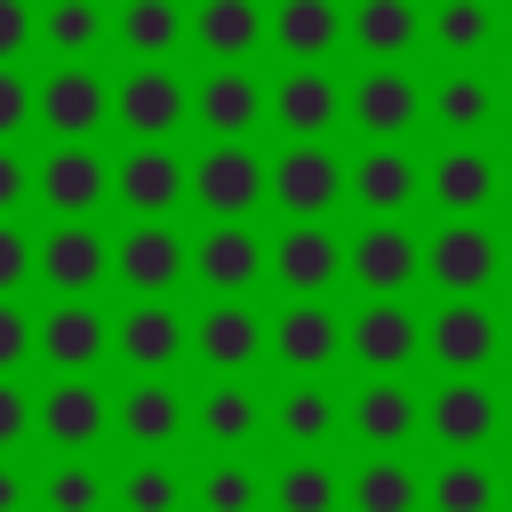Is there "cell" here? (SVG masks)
Wrapping results in <instances>:
<instances>
[{
  "label": "cell",
  "mask_w": 512,
  "mask_h": 512,
  "mask_svg": "<svg viewBox=\"0 0 512 512\" xmlns=\"http://www.w3.org/2000/svg\"><path fill=\"white\" fill-rule=\"evenodd\" d=\"M504 360H512V320H504Z\"/></svg>",
  "instance_id": "51"
},
{
  "label": "cell",
  "mask_w": 512,
  "mask_h": 512,
  "mask_svg": "<svg viewBox=\"0 0 512 512\" xmlns=\"http://www.w3.org/2000/svg\"><path fill=\"white\" fill-rule=\"evenodd\" d=\"M272 424H280V440H296V448H328V432L344 424V408H336V392H328V384L296 376V384L272 400Z\"/></svg>",
  "instance_id": "35"
},
{
  "label": "cell",
  "mask_w": 512,
  "mask_h": 512,
  "mask_svg": "<svg viewBox=\"0 0 512 512\" xmlns=\"http://www.w3.org/2000/svg\"><path fill=\"white\" fill-rule=\"evenodd\" d=\"M40 504H48V512H104V504H112V480H104L88 456H64V464L40 480Z\"/></svg>",
  "instance_id": "40"
},
{
  "label": "cell",
  "mask_w": 512,
  "mask_h": 512,
  "mask_svg": "<svg viewBox=\"0 0 512 512\" xmlns=\"http://www.w3.org/2000/svg\"><path fill=\"white\" fill-rule=\"evenodd\" d=\"M32 280L48 296H96L112 280V240L88 224V216H56L40 240H32Z\"/></svg>",
  "instance_id": "2"
},
{
  "label": "cell",
  "mask_w": 512,
  "mask_h": 512,
  "mask_svg": "<svg viewBox=\"0 0 512 512\" xmlns=\"http://www.w3.org/2000/svg\"><path fill=\"white\" fill-rule=\"evenodd\" d=\"M424 112H432L448 136H480V128L496 120V88H488L480 72H464V64H456V72H440V80L424 88Z\"/></svg>",
  "instance_id": "34"
},
{
  "label": "cell",
  "mask_w": 512,
  "mask_h": 512,
  "mask_svg": "<svg viewBox=\"0 0 512 512\" xmlns=\"http://www.w3.org/2000/svg\"><path fill=\"white\" fill-rule=\"evenodd\" d=\"M504 200H512V168H504Z\"/></svg>",
  "instance_id": "54"
},
{
  "label": "cell",
  "mask_w": 512,
  "mask_h": 512,
  "mask_svg": "<svg viewBox=\"0 0 512 512\" xmlns=\"http://www.w3.org/2000/svg\"><path fill=\"white\" fill-rule=\"evenodd\" d=\"M504 112H512V96H504Z\"/></svg>",
  "instance_id": "55"
},
{
  "label": "cell",
  "mask_w": 512,
  "mask_h": 512,
  "mask_svg": "<svg viewBox=\"0 0 512 512\" xmlns=\"http://www.w3.org/2000/svg\"><path fill=\"white\" fill-rule=\"evenodd\" d=\"M32 496H40V488H32V480H24V472H16L8 456H0V512H24Z\"/></svg>",
  "instance_id": "49"
},
{
  "label": "cell",
  "mask_w": 512,
  "mask_h": 512,
  "mask_svg": "<svg viewBox=\"0 0 512 512\" xmlns=\"http://www.w3.org/2000/svg\"><path fill=\"white\" fill-rule=\"evenodd\" d=\"M256 496H264V488H256V472H248L240 456H216V464L192 480V504H200V512H256Z\"/></svg>",
  "instance_id": "42"
},
{
  "label": "cell",
  "mask_w": 512,
  "mask_h": 512,
  "mask_svg": "<svg viewBox=\"0 0 512 512\" xmlns=\"http://www.w3.org/2000/svg\"><path fill=\"white\" fill-rule=\"evenodd\" d=\"M504 432H512V392H504Z\"/></svg>",
  "instance_id": "50"
},
{
  "label": "cell",
  "mask_w": 512,
  "mask_h": 512,
  "mask_svg": "<svg viewBox=\"0 0 512 512\" xmlns=\"http://www.w3.org/2000/svg\"><path fill=\"white\" fill-rule=\"evenodd\" d=\"M256 424H264V392L248 384V376H216L200 400H192V432L208 440V448H248L256 440Z\"/></svg>",
  "instance_id": "28"
},
{
  "label": "cell",
  "mask_w": 512,
  "mask_h": 512,
  "mask_svg": "<svg viewBox=\"0 0 512 512\" xmlns=\"http://www.w3.org/2000/svg\"><path fill=\"white\" fill-rule=\"evenodd\" d=\"M112 352H120L136 376H168V368L192 352V320H184L168 296H128V312L112 320Z\"/></svg>",
  "instance_id": "11"
},
{
  "label": "cell",
  "mask_w": 512,
  "mask_h": 512,
  "mask_svg": "<svg viewBox=\"0 0 512 512\" xmlns=\"http://www.w3.org/2000/svg\"><path fill=\"white\" fill-rule=\"evenodd\" d=\"M264 352V320L248 296H208V312L192 320V360H208L216 376H248Z\"/></svg>",
  "instance_id": "22"
},
{
  "label": "cell",
  "mask_w": 512,
  "mask_h": 512,
  "mask_svg": "<svg viewBox=\"0 0 512 512\" xmlns=\"http://www.w3.org/2000/svg\"><path fill=\"white\" fill-rule=\"evenodd\" d=\"M184 424H192V400H184L168 376H136V384L112 400V432H120L128 448H168Z\"/></svg>",
  "instance_id": "26"
},
{
  "label": "cell",
  "mask_w": 512,
  "mask_h": 512,
  "mask_svg": "<svg viewBox=\"0 0 512 512\" xmlns=\"http://www.w3.org/2000/svg\"><path fill=\"white\" fill-rule=\"evenodd\" d=\"M344 360H360L368 376H400L408 360H424V320L408 312V296H368L344 320Z\"/></svg>",
  "instance_id": "7"
},
{
  "label": "cell",
  "mask_w": 512,
  "mask_h": 512,
  "mask_svg": "<svg viewBox=\"0 0 512 512\" xmlns=\"http://www.w3.org/2000/svg\"><path fill=\"white\" fill-rule=\"evenodd\" d=\"M344 504V472L328 456H296L272 472V512H336Z\"/></svg>",
  "instance_id": "39"
},
{
  "label": "cell",
  "mask_w": 512,
  "mask_h": 512,
  "mask_svg": "<svg viewBox=\"0 0 512 512\" xmlns=\"http://www.w3.org/2000/svg\"><path fill=\"white\" fill-rule=\"evenodd\" d=\"M184 272H192V240H184L168 216H136V224L112 240V280H120L128 296H168Z\"/></svg>",
  "instance_id": "6"
},
{
  "label": "cell",
  "mask_w": 512,
  "mask_h": 512,
  "mask_svg": "<svg viewBox=\"0 0 512 512\" xmlns=\"http://www.w3.org/2000/svg\"><path fill=\"white\" fill-rule=\"evenodd\" d=\"M32 200L48 216H96L112 200V160L96 144H48V160L32 168Z\"/></svg>",
  "instance_id": "14"
},
{
  "label": "cell",
  "mask_w": 512,
  "mask_h": 512,
  "mask_svg": "<svg viewBox=\"0 0 512 512\" xmlns=\"http://www.w3.org/2000/svg\"><path fill=\"white\" fill-rule=\"evenodd\" d=\"M504 512H512V472H504Z\"/></svg>",
  "instance_id": "53"
},
{
  "label": "cell",
  "mask_w": 512,
  "mask_h": 512,
  "mask_svg": "<svg viewBox=\"0 0 512 512\" xmlns=\"http://www.w3.org/2000/svg\"><path fill=\"white\" fill-rule=\"evenodd\" d=\"M32 40H40V8L32 0H0V64H16Z\"/></svg>",
  "instance_id": "47"
},
{
  "label": "cell",
  "mask_w": 512,
  "mask_h": 512,
  "mask_svg": "<svg viewBox=\"0 0 512 512\" xmlns=\"http://www.w3.org/2000/svg\"><path fill=\"white\" fill-rule=\"evenodd\" d=\"M344 200L360 216H408L424 200V168L400 152V144H368L352 168H344Z\"/></svg>",
  "instance_id": "21"
},
{
  "label": "cell",
  "mask_w": 512,
  "mask_h": 512,
  "mask_svg": "<svg viewBox=\"0 0 512 512\" xmlns=\"http://www.w3.org/2000/svg\"><path fill=\"white\" fill-rule=\"evenodd\" d=\"M264 80L248 72V64H216L200 88H192V120L208 128V136H248L256 120H264Z\"/></svg>",
  "instance_id": "27"
},
{
  "label": "cell",
  "mask_w": 512,
  "mask_h": 512,
  "mask_svg": "<svg viewBox=\"0 0 512 512\" xmlns=\"http://www.w3.org/2000/svg\"><path fill=\"white\" fill-rule=\"evenodd\" d=\"M32 352H40L56 376H88V368L112 352V320L96 312V296H56V304L32 320Z\"/></svg>",
  "instance_id": "10"
},
{
  "label": "cell",
  "mask_w": 512,
  "mask_h": 512,
  "mask_svg": "<svg viewBox=\"0 0 512 512\" xmlns=\"http://www.w3.org/2000/svg\"><path fill=\"white\" fill-rule=\"evenodd\" d=\"M424 432L448 448V456H472L504 432V392H488L480 376H440V392L424 400Z\"/></svg>",
  "instance_id": "12"
},
{
  "label": "cell",
  "mask_w": 512,
  "mask_h": 512,
  "mask_svg": "<svg viewBox=\"0 0 512 512\" xmlns=\"http://www.w3.org/2000/svg\"><path fill=\"white\" fill-rule=\"evenodd\" d=\"M496 24H504V16H496L488 0H440V8L424 16V40H432L440 56H456V64H464V56H480V48L496 40Z\"/></svg>",
  "instance_id": "38"
},
{
  "label": "cell",
  "mask_w": 512,
  "mask_h": 512,
  "mask_svg": "<svg viewBox=\"0 0 512 512\" xmlns=\"http://www.w3.org/2000/svg\"><path fill=\"white\" fill-rule=\"evenodd\" d=\"M344 280L360 296H408L424 280V240L400 224V216H368L352 240H344Z\"/></svg>",
  "instance_id": "3"
},
{
  "label": "cell",
  "mask_w": 512,
  "mask_h": 512,
  "mask_svg": "<svg viewBox=\"0 0 512 512\" xmlns=\"http://www.w3.org/2000/svg\"><path fill=\"white\" fill-rule=\"evenodd\" d=\"M424 280L440 296H488L504 280V240L480 216H440V232L424 240Z\"/></svg>",
  "instance_id": "1"
},
{
  "label": "cell",
  "mask_w": 512,
  "mask_h": 512,
  "mask_svg": "<svg viewBox=\"0 0 512 512\" xmlns=\"http://www.w3.org/2000/svg\"><path fill=\"white\" fill-rule=\"evenodd\" d=\"M184 24H192L184 0H120L112 8V40L128 48V64H168L184 48Z\"/></svg>",
  "instance_id": "31"
},
{
  "label": "cell",
  "mask_w": 512,
  "mask_h": 512,
  "mask_svg": "<svg viewBox=\"0 0 512 512\" xmlns=\"http://www.w3.org/2000/svg\"><path fill=\"white\" fill-rule=\"evenodd\" d=\"M32 120H40V88H32L16 64H0V144H16Z\"/></svg>",
  "instance_id": "43"
},
{
  "label": "cell",
  "mask_w": 512,
  "mask_h": 512,
  "mask_svg": "<svg viewBox=\"0 0 512 512\" xmlns=\"http://www.w3.org/2000/svg\"><path fill=\"white\" fill-rule=\"evenodd\" d=\"M24 200H32V160L16 144H0V216H16Z\"/></svg>",
  "instance_id": "48"
},
{
  "label": "cell",
  "mask_w": 512,
  "mask_h": 512,
  "mask_svg": "<svg viewBox=\"0 0 512 512\" xmlns=\"http://www.w3.org/2000/svg\"><path fill=\"white\" fill-rule=\"evenodd\" d=\"M112 120L144 144V136H176L192 120V80L176 64H128L112 80Z\"/></svg>",
  "instance_id": "5"
},
{
  "label": "cell",
  "mask_w": 512,
  "mask_h": 512,
  "mask_svg": "<svg viewBox=\"0 0 512 512\" xmlns=\"http://www.w3.org/2000/svg\"><path fill=\"white\" fill-rule=\"evenodd\" d=\"M40 432L56 440V456H88L104 432H112V400L88 384V376H56L40 392Z\"/></svg>",
  "instance_id": "24"
},
{
  "label": "cell",
  "mask_w": 512,
  "mask_h": 512,
  "mask_svg": "<svg viewBox=\"0 0 512 512\" xmlns=\"http://www.w3.org/2000/svg\"><path fill=\"white\" fill-rule=\"evenodd\" d=\"M264 200H280L288 216H336L344 160L328 152V136H288V152L264 160Z\"/></svg>",
  "instance_id": "4"
},
{
  "label": "cell",
  "mask_w": 512,
  "mask_h": 512,
  "mask_svg": "<svg viewBox=\"0 0 512 512\" xmlns=\"http://www.w3.org/2000/svg\"><path fill=\"white\" fill-rule=\"evenodd\" d=\"M264 112H272L288 136H328V128L344 120V80H336L328 64H296V72H280V80H272Z\"/></svg>",
  "instance_id": "23"
},
{
  "label": "cell",
  "mask_w": 512,
  "mask_h": 512,
  "mask_svg": "<svg viewBox=\"0 0 512 512\" xmlns=\"http://www.w3.org/2000/svg\"><path fill=\"white\" fill-rule=\"evenodd\" d=\"M424 192H432L440 216H488V208L504 200V160L480 152L472 136H456V144H440V160L424 168Z\"/></svg>",
  "instance_id": "16"
},
{
  "label": "cell",
  "mask_w": 512,
  "mask_h": 512,
  "mask_svg": "<svg viewBox=\"0 0 512 512\" xmlns=\"http://www.w3.org/2000/svg\"><path fill=\"white\" fill-rule=\"evenodd\" d=\"M344 504H352V512H416V504H424V472L400 464V448H384V456H368V464L344 480Z\"/></svg>",
  "instance_id": "33"
},
{
  "label": "cell",
  "mask_w": 512,
  "mask_h": 512,
  "mask_svg": "<svg viewBox=\"0 0 512 512\" xmlns=\"http://www.w3.org/2000/svg\"><path fill=\"white\" fill-rule=\"evenodd\" d=\"M344 120H352L368 144H400V136L424 120V88H416L400 64H368V72L344 88Z\"/></svg>",
  "instance_id": "13"
},
{
  "label": "cell",
  "mask_w": 512,
  "mask_h": 512,
  "mask_svg": "<svg viewBox=\"0 0 512 512\" xmlns=\"http://www.w3.org/2000/svg\"><path fill=\"white\" fill-rule=\"evenodd\" d=\"M32 432H40V400H32L16 376H0V456H16Z\"/></svg>",
  "instance_id": "44"
},
{
  "label": "cell",
  "mask_w": 512,
  "mask_h": 512,
  "mask_svg": "<svg viewBox=\"0 0 512 512\" xmlns=\"http://www.w3.org/2000/svg\"><path fill=\"white\" fill-rule=\"evenodd\" d=\"M24 280H32V240L16 216H0V296H16Z\"/></svg>",
  "instance_id": "46"
},
{
  "label": "cell",
  "mask_w": 512,
  "mask_h": 512,
  "mask_svg": "<svg viewBox=\"0 0 512 512\" xmlns=\"http://www.w3.org/2000/svg\"><path fill=\"white\" fill-rule=\"evenodd\" d=\"M40 120L56 144H88L104 120H112V80H96L88 64H56L40 80Z\"/></svg>",
  "instance_id": "20"
},
{
  "label": "cell",
  "mask_w": 512,
  "mask_h": 512,
  "mask_svg": "<svg viewBox=\"0 0 512 512\" xmlns=\"http://www.w3.org/2000/svg\"><path fill=\"white\" fill-rule=\"evenodd\" d=\"M344 424L360 432V448H368V456H384V448H408V440H416V424H424V400H416L400 376H368V384L352 392Z\"/></svg>",
  "instance_id": "25"
},
{
  "label": "cell",
  "mask_w": 512,
  "mask_h": 512,
  "mask_svg": "<svg viewBox=\"0 0 512 512\" xmlns=\"http://www.w3.org/2000/svg\"><path fill=\"white\" fill-rule=\"evenodd\" d=\"M112 200H120L128 216H176V208L192 200V160H176L168 136H144L136 152L112 160Z\"/></svg>",
  "instance_id": "9"
},
{
  "label": "cell",
  "mask_w": 512,
  "mask_h": 512,
  "mask_svg": "<svg viewBox=\"0 0 512 512\" xmlns=\"http://www.w3.org/2000/svg\"><path fill=\"white\" fill-rule=\"evenodd\" d=\"M504 280H512V240H504Z\"/></svg>",
  "instance_id": "52"
},
{
  "label": "cell",
  "mask_w": 512,
  "mask_h": 512,
  "mask_svg": "<svg viewBox=\"0 0 512 512\" xmlns=\"http://www.w3.org/2000/svg\"><path fill=\"white\" fill-rule=\"evenodd\" d=\"M184 472H168V464H128L120 480H112V504L120 512H184Z\"/></svg>",
  "instance_id": "41"
},
{
  "label": "cell",
  "mask_w": 512,
  "mask_h": 512,
  "mask_svg": "<svg viewBox=\"0 0 512 512\" xmlns=\"http://www.w3.org/2000/svg\"><path fill=\"white\" fill-rule=\"evenodd\" d=\"M424 504H432V512H496V504H504V480H496L480 456H448V464L424 480Z\"/></svg>",
  "instance_id": "37"
},
{
  "label": "cell",
  "mask_w": 512,
  "mask_h": 512,
  "mask_svg": "<svg viewBox=\"0 0 512 512\" xmlns=\"http://www.w3.org/2000/svg\"><path fill=\"white\" fill-rule=\"evenodd\" d=\"M24 360H40V352H32V312H24L16 296H0V376H16Z\"/></svg>",
  "instance_id": "45"
},
{
  "label": "cell",
  "mask_w": 512,
  "mask_h": 512,
  "mask_svg": "<svg viewBox=\"0 0 512 512\" xmlns=\"http://www.w3.org/2000/svg\"><path fill=\"white\" fill-rule=\"evenodd\" d=\"M264 40H280L296 64H328L344 48V8L336 0H280L264 16Z\"/></svg>",
  "instance_id": "32"
},
{
  "label": "cell",
  "mask_w": 512,
  "mask_h": 512,
  "mask_svg": "<svg viewBox=\"0 0 512 512\" xmlns=\"http://www.w3.org/2000/svg\"><path fill=\"white\" fill-rule=\"evenodd\" d=\"M264 16H272L264 0H200L192 24H184V40L200 56H216V64H248L256 40H264Z\"/></svg>",
  "instance_id": "29"
},
{
  "label": "cell",
  "mask_w": 512,
  "mask_h": 512,
  "mask_svg": "<svg viewBox=\"0 0 512 512\" xmlns=\"http://www.w3.org/2000/svg\"><path fill=\"white\" fill-rule=\"evenodd\" d=\"M264 272L288 288V296H328L344 280V240L328 232V216H296L272 248H264Z\"/></svg>",
  "instance_id": "17"
},
{
  "label": "cell",
  "mask_w": 512,
  "mask_h": 512,
  "mask_svg": "<svg viewBox=\"0 0 512 512\" xmlns=\"http://www.w3.org/2000/svg\"><path fill=\"white\" fill-rule=\"evenodd\" d=\"M504 32H512V16H504Z\"/></svg>",
  "instance_id": "56"
},
{
  "label": "cell",
  "mask_w": 512,
  "mask_h": 512,
  "mask_svg": "<svg viewBox=\"0 0 512 512\" xmlns=\"http://www.w3.org/2000/svg\"><path fill=\"white\" fill-rule=\"evenodd\" d=\"M192 280L208 296H248L264 280V240L248 216H208V232L192 240Z\"/></svg>",
  "instance_id": "18"
},
{
  "label": "cell",
  "mask_w": 512,
  "mask_h": 512,
  "mask_svg": "<svg viewBox=\"0 0 512 512\" xmlns=\"http://www.w3.org/2000/svg\"><path fill=\"white\" fill-rule=\"evenodd\" d=\"M424 352L440 360V376H480L504 352V320L488 312V296H440V312L424 320Z\"/></svg>",
  "instance_id": "8"
},
{
  "label": "cell",
  "mask_w": 512,
  "mask_h": 512,
  "mask_svg": "<svg viewBox=\"0 0 512 512\" xmlns=\"http://www.w3.org/2000/svg\"><path fill=\"white\" fill-rule=\"evenodd\" d=\"M192 200L208 216H256V200H264V152L248 136H216L192 160Z\"/></svg>",
  "instance_id": "15"
},
{
  "label": "cell",
  "mask_w": 512,
  "mask_h": 512,
  "mask_svg": "<svg viewBox=\"0 0 512 512\" xmlns=\"http://www.w3.org/2000/svg\"><path fill=\"white\" fill-rule=\"evenodd\" d=\"M264 344H272V360H288L296 376H320V368L344 360V320L328 312V296H288V312L264 328Z\"/></svg>",
  "instance_id": "19"
},
{
  "label": "cell",
  "mask_w": 512,
  "mask_h": 512,
  "mask_svg": "<svg viewBox=\"0 0 512 512\" xmlns=\"http://www.w3.org/2000/svg\"><path fill=\"white\" fill-rule=\"evenodd\" d=\"M40 40L56 48V64H88L104 40H112V16L96 0H48L40 8Z\"/></svg>",
  "instance_id": "36"
},
{
  "label": "cell",
  "mask_w": 512,
  "mask_h": 512,
  "mask_svg": "<svg viewBox=\"0 0 512 512\" xmlns=\"http://www.w3.org/2000/svg\"><path fill=\"white\" fill-rule=\"evenodd\" d=\"M344 40H352L368 64H400V56L424 40V8H416V0H352V8H344Z\"/></svg>",
  "instance_id": "30"
}]
</instances>
